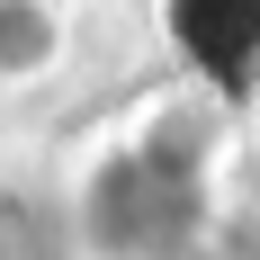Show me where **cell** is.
Segmentation results:
<instances>
[{
	"mask_svg": "<svg viewBox=\"0 0 260 260\" xmlns=\"http://www.w3.org/2000/svg\"><path fill=\"white\" fill-rule=\"evenodd\" d=\"M63 63V9L54 0H0V81H45Z\"/></svg>",
	"mask_w": 260,
	"mask_h": 260,
	"instance_id": "cell-1",
	"label": "cell"
}]
</instances>
